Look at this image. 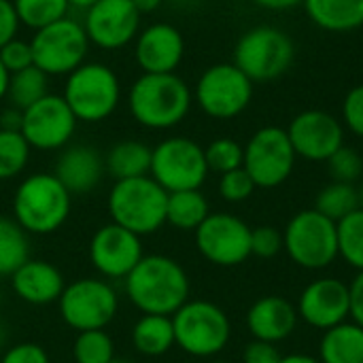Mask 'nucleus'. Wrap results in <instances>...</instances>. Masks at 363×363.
Wrapping results in <instances>:
<instances>
[{
    "mask_svg": "<svg viewBox=\"0 0 363 363\" xmlns=\"http://www.w3.org/2000/svg\"><path fill=\"white\" fill-rule=\"evenodd\" d=\"M128 300L143 315L172 317L189 300V277L168 255H145L123 279Z\"/></svg>",
    "mask_w": 363,
    "mask_h": 363,
    "instance_id": "nucleus-1",
    "label": "nucleus"
},
{
    "mask_svg": "<svg viewBox=\"0 0 363 363\" xmlns=\"http://www.w3.org/2000/svg\"><path fill=\"white\" fill-rule=\"evenodd\" d=\"M194 91L177 74L143 72L128 91V108L136 123L149 130H170L191 111Z\"/></svg>",
    "mask_w": 363,
    "mask_h": 363,
    "instance_id": "nucleus-2",
    "label": "nucleus"
},
{
    "mask_svg": "<svg viewBox=\"0 0 363 363\" xmlns=\"http://www.w3.org/2000/svg\"><path fill=\"white\" fill-rule=\"evenodd\" d=\"M72 196L51 172L26 177L13 196V219L32 236L57 232L70 217Z\"/></svg>",
    "mask_w": 363,
    "mask_h": 363,
    "instance_id": "nucleus-3",
    "label": "nucleus"
},
{
    "mask_svg": "<svg viewBox=\"0 0 363 363\" xmlns=\"http://www.w3.org/2000/svg\"><path fill=\"white\" fill-rule=\"evenodd\" d=\"M294 38L270 23H259L240 34L234 45V66H238L253 83H270L281 79L296 62Z\"/></svg>",
    "mask_w": 363,
    "mask_h": 363,
    "instance_id": "nucleus-4",
    "label": "nucleus"
},
{
    "mask_svg": "<svg viewBox=\"0 0 363 363\" xmlns=\"http://www.w3.org/2000/svg\"><path fill=\"white\" fill-rule=\"evenodd\" d=\"M168 191L147 177L115 181L108 191V215L113 223L134 232L136 236H149L166 223Z\"/></svg>",
    "mask_w": 363,
    "mask_h": 363,
    "instance_id": "nucleus-5",
    "label": "nucleus"
},
{
    "mask_svg": "<svg viewBox=\"0 0 363 363\" xmlns=\"http://www.w3.org/2000/svg\"><path fill=\"white\" fill-rule=\"evenodd\" d=\"M64 100L77 121L100 123L108 119L121 100V83L113 68L85 62L66 77Z\"/></svg>",
    "mask_w": 363,
    "mask_h": 363,
    "instance_id": "nucleus-6",
    "label": "nucleus"
},
{
    "mask_svg": "<svg viewBox=\"0 0 363 363\" xmlns=\"http://www.w3.org/2000/svg\"><path fill=\"white\" fill-rule=\"evenodd\" d=\"M174 342L191 357L219 355L232 336V323L223 308L206 300H187L174 315Z\"/></svg>",
    "mask_w": 363,
    "mask_h": 363,
    "instance_id": "nucleus-7",
    "label": "nucleus"
},
{
    "mask_svg": "<svg viewBox=\"0 0 363 363\" xmlns=\"http://www.w3.org/2000/svg\"><path fill=\"white\" fill-rule=\"evenodd\" d=\"M283 249L304 270H323L338 259L336 221L315 208L294 215L283 232Z\"/></svg>",
    "mask_w": 363,
    "mask_h": 363,
    "instance_id": "nucleus-8",
    "label": "nucleus"
},
{
    "mask_svg": "<svg viewBox=\"0 0 363 363\" xmlns=\"http://www.w3.org/2000/svg\"><path fill=\"white\" fill-rule=\"evenodd\" d=\"M30 45L34 66L47 77H68L85 64L89 51V38L83 23L68 15L36 30Z\"/></svg>",
    "mask_w": 363,
    "mask_h": 363,
    "instance_id": "nucleus-9",
    "label": "nucleus"
},
{
    "mask_svg": "<svg viewBox=\"0 0 363 363\" xmlns=\"http://www.w3.org/2000/svg\"><path fill=\"white\" fill-rule=\"evenodd\" d=\"M253 81L232 62L208 66L194 89V102L211 119L228 121L247 111L253 100Z\"/></svg>",
    "mask_w": 363,
    "mask_h": 363,
    "instance_id": "nucleus-10",
    "label": "nucleus"
},
{
    "mask_svg": "<svg viewBox=\"0 0 363 363\" xmlns=\"http://www.w3.org/2000/svg\"><path fill=\"white\" fill-rule=\"evenodd\" d=\"M119 298L113 285L104 279H79L64 287L57 311L62 321L79 332L104 330L117 315Z\"/></svg>",
    "mask_w": 363,
    "mask_h": 363,
    "instance_id": "nucleus-11",
    "label": "nucleus"
},
{
    "mask_svg": "<svg viewBox=\"0 0 363 363\" xmlns=\"http://www.w3.org/2000/svg\"><path fill=\"white\" fill-rule=\"evenodd\" d=\"M149 177L157 181L168 194L200 189L208 177L204 147L185 136L164 138L151 151Z\"/></svg>",
    "mask_w": 363,
    "mask_h": 363,
    "instance_id": "nucleus-12",
    "label": "nucleus"
},
{
    "mask_svg": "<svg viewBox=\"0 0 363 363\" xmlns=\"http://www.w3.org/2000/svg\"><path fill=\"white\" fill-rule=\"evenodd\" d=\"M296 151L285 128L264 125L245 145L242 168L253 179L255 187L274 189L283 185L296 168Z\"/></svg>",
    "mask_w": 363,
    "mask_h": 363,
    "instance_id": "nucleus-13",
    "label": "nucleus"
},
{
    "mask_svg": "<svg viewBox=\"0 0 363 363\" xmlns=\"http://www.w3.org/2000/svg\"><path fill=\"white\" fill-rule=\"evenodd\" d=\"M200 255L221 268H234L251 257V228L236 215L211 213L194 232Z\"/></svg>",
    "mask_w": 363,
    "mask_h": 363,
    "instance_id": "nucleus-14",
    "label": "nucleus"
},
{
    "mask_svg": "<svg viewBox=\"0 0 363 363\" xmlns=\"http://www.w3.org/2000/svg\"><path fill=\"white\" fill-rule=\"evenodd\" d=\"M77 117L66 104L64 96L47 94L43 100L34 102L21 111V134L28 145L36 151H57L64 149L77 130Z\"/></svg>",
    "mask_w": 363,
    "mask_h": 363,
    "instance_id": "nucleus-15",
    "label": "nucleus"
},
{
    "mask_svg": "<svg viewBox=\"0 0 363 363\" xmlns=\"http://www.w3.org/2000/svg\"><path fill=\"white\" fill-rule=\"evenodd\" d=\"M285 130L296 155L306 162H328L345 145L342 121L321 108L298 113Z\"/></svg>",
    "mask_w": 363,
    "mask_h": 363,
    "instance_id": "nucleus-16",
    "label": "nucleus"
},
{
    "mask_svg": "<svg viewBox=\"0 0 363 363\" xmlns=\"http://www.w3.org/2000/svg\"><path fill=\"white\" fill-rule=\"evenodd\" d=\"M143 257L140 236L113 221L100 225L89 240V262L108 281H123Z\"/></svg>",
    "mask_w": 363,
    "mask_h": 363,
    "instance_id": "nucleus-17",
    "label": "nucleus"
},
{
    "mask_svg": "<svg viewBox=\"0 0 363 363\" xmlns=\"http://www.w3.org/2000/svg\"><path fill=\"white\" fill-rule=\"evenodd\" d=\"M83 28L89 45L115 51L136 40L140 32V11L132 0H98L85 11Z\"/></svg>",
    "mask_w": 363,
    "mask_h": 363,
    "instance_id": "nucleus-18",
    "label": "nucleus"
},
{
    "mask_svg": "<svg viewBox=\"0 0 363 363\" xmlns=\"http://www.w3.org/2000/svg\"><path fill=\"white\" fill-rule=\"evenodd\" d=\"M298 317L315 330H332L351 317V291L340 279H317L300 296Z\"/></svg>",
    "mask_w": 363,
    "mask_h": 363,
    "instance_id": "nucleus-19",
    "label": "nucleus"
},
{
    "mask_svg": "<svg viewBox=\"0 0 363 363\" xmlns=\"http://www.w3.org/2000/svg\"><path fill=\"white\" fill-rule=\"evenodd\" d=\"M185 55V38L172 23L157 21L138 32L134 45V57L147 74L177 72Z\"/></svg>",
    "mask_w": 363,
    "mask_h": 363,
    "instance_id": "nucleus-20",
    "label": "nucleus"
},
{
    "mask_svg": "<svg viewBox=\"0 0 363 363\" xmlns=\"http://www.w3.org/2000/svg\"><path fill=\"white\" fill-rule=\"evenodd\" d=\"M104 157L89 145L64 147L55 162V177L70 191V196H83L94 191L104 177Z\"/></svg>",
    "mask_w": 363,
    "mask_h": 363,
    "instance_id": "nucleus-21",
    "label": "nucleus"
},
{
    "mask_svg": "<svg viewBox=\"0 0 363 363\" xmlns=\"http://www.w3.org/2000/svg\"><path fill=\"white\" fill-rule=\"evenodd\" d=\"M15 296L32 306H47L60 300L66 283L62 272L45 259H28L11 277Z\"/></svg>",
    "mask_w": 363,
    "mask_h": 363,
    "instance_id": "nucleus-22",
    "label": "nucleus"
},
{
    "mask_svg": "<svg viewBox=\"0 0 363 363\" xmlns=\"http://www.w3.org/2000/svg\"><path fill=\"white\" fill-rule=\"evenodd\" d=\"M296 325L298 308L281 296H264L247 313V328L255 340L279 345L294 334Z\"/></svg>",
    "mask_w": 363,
    "mask_h": 363,
    "instance_id": "nucleus-23",
    "label": "nucleus"
},
{
    "mask_svg": "<svg viewBox=\"0 0 363 363\" xmlns=\"http://www.w3.org/2000/svg\"><path fill=\"white\" fill-rule=\"evenodd\" d=\"M306 17L325 32L349 34L363 26V0H304Z\"/></svg>",
    "mask_w": 363,
    "mask_h": 363,
    "instance_id": "nucleus-24",
    "label": "nucleus"
},
{
    "mask_svg": "<svg viewBox=\"0 0 363 363\" xmlns=\"http://www.w3.org/2000/svg\"><path fill=\"white\" fill-rule=\"evenodd\" d=\"M151 151L153 149L140 140H119L108 149L104 170L115 181L147 177L151 172Z\"/></svg>",
    "mask_w": 363,
    "mask_h": 363,
    "instance_id": "nucleus-25",
    "label": "nucleus"
},
{
    "mask_svg": "<svg viewBox=\"0 0 363 363\" xmlns=\"http://www.w3.org/2000/svg\"><path fill=\"white\" fill-rule=\"evenodd\" d=\"M321 363H363V328L345 321L328 330L319 345Z\"/></svg>",
    "mask_w": 363,
    "mask_h": 363,
    "instance_id": "nucleus-26",
    "label": "nucleus"
},
{
    "mask_svg": "<svg viewBox=\"0 0 363 363\" xmlns=\"http://www.w3.org/2000/svg\"><path fill=\"white\" fill-rule=\"evenodd\" d=\"M132 345L145 357L166 355L172 347H177L172 317L143 315L132 328Z\"/></svg>",
    "mask_w": 363,
    "mask_h": 363,
    "instance_id": "nucleus-27",
    "label": "nucleus"
},
{
    "mask_svg": "<svg viewBox=\"0 0 363 363\" xmlns=\"http://www.w3.org/2000/svg\"><path fill=\"white\" fill-rule=\"evenodd\" d=\"M208 215H211V206L200 189L168 194L166 223H170L172 228L181 232H196Z\"/></svg>",
    "mask_w": 363,
    "mask_h": 363,
    "instance_id": "nucleus-28",
    "label": "nucleus"
},
{
    "mask_svg": "<svg viewBox=\"0 0 363 363\" xmlns=\"http://www.w3.org/2000/svg\"><path fill=\"white\" fill-rule=\"evenodd\" d=\"M28 259L30 234L13 217H0V277H11Z\"/></svg>",
    "mask_w": 363,
    "mask_h": 363,
    "instance_id": "nucleus-29",
    "label": "nucleus"
},
{
    "mask_svg": "<svg viewBox=\"0 0 363 363\" xmlns=\"http://www.w3.org/2000/svg\"><path fill=\"white\" fill-rule=\"evenodd\" d=\"M47 79L49 77L36 66H30V68H26L21 72L11 74L9 91H6V98L11 100V106H15L19 111H26L34 102L43 100L49 94Z\"/></svg>",
    "mask_w": 363,
    "mask_h": 363,
    "instance_id": "nucleus-30",
    "label": "nucleus"
},
{
    "mask_svg": "<svg viewBox=\"0 0 363 363\" xmlns=\"http://www.w3.org/2000/svg\"><path fill=\"white\" fill-rule=\"evenodd\" d=\"M362 208L359 204V189L351 183H336L332 181L330 185H325L315 202V211H319L321 215H325L332 221H340L347 215H351L353 211Z\"/></svg>",
    "mask_w": 363,
    "mask_h": 363,
    "instance_id": "nucleus-31",
    "label": "nucleus"
},
{
    "mask_svg": "<svg viewBox=\"0 0 363 363\" xmlns=\"http://www.w3.org/2000/svg\"><path fill=\"white\" fill-rule=\"evenodd\" d=\"M338 257H342L357 272L363 270V208L353 211L336 223Z\"/></svg>",
    "mask_w": 363,
    "mask_h": 363,
    "instance_id": "nucleus-32",
    "label": "nucleus"
},
{
    "mask_svg": "<svg viewBox=\"0 0 363 363\" xmlns=\"http://www.w3.org/2000/svg\"><path fill=\"white\" fill-rule=\"evenodd\" d=\"M19 23L30 30H40L68 15V0H13Z\"/></svg>",
    "mask_w": 363,
    "mask_h": 363,
    "instance_id": "nucleus-33",
    "label": "nucleus"
},
{
    "mask_svg": "<svg viewBox=\"0 0 363 363\" xmlns=\"http://www.w3.org/2000/svg\"><path fill=\"white\" fill-rule=\"evenodd\" d=\"M30 151L21 132L0 130V181H11L26 170Z\"/></svg>",
    "mask_w": 363,
    "mask_h": 363,
    "instance_id": "nucleus-34",
    "label": "nucleus"
},
{
    "mask_svg": "<svg viewBox=\"0 0 363 363\" xmlns=\"http://www.w3.org/2000/svg\"><path fill=\"white\" fill-rule=\"evenodd\" d=\"M74 363H108L115 359L113 338L104 330L79 332L72 345Z\"/></svg>",
    "mask_w": 363,
    "mask_h": 363,
    "instance_id": "nucleus-35",
    "label": "nucleus"
},
{
    "mask_svg": "<svg viewBox=\"0 0 363 363\" xmlns=\"http://www.w3.org/2000/svg\"><path fill=\"white\" fill-rule=\"evenodd\" d=\"M208 172L225 174L230 170L242 168L245 164V147L234 138H215L204 149Z\"/></svg>",
    "mask_w": 363,
    "mask_h": 363,
    "instance_id": "nucleus-36",
    "label": "nucleus"
},
{
    "mask_svg": "<svg viewBox=\"0 0 363 363\" xmlns=\"http://www.w3.org/2000/svg\"><path fill=\"white\" fill-rule=\"evenodd\" d=\"M325 164H328V172H330L332 181H336V183L355 185V181L363 174L362 153L347 145H342Z\"/></svg>",
    "mask_w": 363,
    "mask_h": 363,
    "instance_id": "nucleus-37",
    "label": "nucleus"
},
{
    "mask_svg": "<svg viewBox=\"0 0 363 363\" xmlns=\"http://www.w3.org/2000/svg\"><path fill=\"white\" fill-rule=\"evenodd\" d=\"M255 189L257 187H255L253 179L249 177V172L245 168L230 170V172L221 174V179H219V196L225 202H232V204L249 200Z\"/></svg>",
    "mask_w": 363,
    "mask_h": 363,
    "instance_id": "nucleus-38",
    "label": "nucleus"
},
{
    "mask_svg": "<svg viewBox=\"0 0 363 363\" xmlns=\"http://www.w3.org/2000/svg\"><path fill=\"white\" fill-rule=\"evenodd\" d=\"M340 121L345 125V130H349L353 136L363 138V83L351 87L342 100V108H340Z\"/></svg>",
    "mask_w": 363,
    "mask_h": 363,
    "instance_id": "nucleus-39",
    "label": "nucleus"
},
{
    "mask_svg": "<svg viewBox=\"0 0 363 363\" xmlns=\"http://www.w3.org/2000/svg\"><path fill=\"white\" fill-rule=\"evenodd\" d=\"M283 251V234L274 225H259L251 230V255L272 259Z\"/></svg>",
    "mask_w": 363,
    "mask_h": 363,
    "instance_id": "nucleus-40",
    "label": "nucleus"
},
{
    "mask_svg": "<svg viewBox=\"0 0 363 363\" xmlns=\"http://www.w3.org/2000/svg\"><path fill=\"white\" fill-rule=\"evenodd\" d=\"M0 62L4 64V68L15 74L21 72L30 66H34V55H32V45L30 40H21V38H11L6 45L0 47Z\"/></svg>",
    "mask_w": 363,
    "mask_h": 363,
    "instance_id": "nucleus-41",
    "label": "nucleus"
},
{
    "mask_svg": "<svg viewBox=\"0 0 363 363\" xmlns=\"http://www.w3.org/2000/svg\"><path fill=\"white\" fill-rule=\"evenodd\" d=\"M0 363H51L47 351L36 342H19L2 351Z\"/></svg>",
    "mask_w": 363,
    "mask_h": 363,
    "instance_id": "nucleus-42",
    "label": "nucleus"
},
{
    "mask_svg": "<svg viewBox=\"0 0 363 363\" xmlns=\"http://www.w3.org/2000/svg\"><path fill=\"white\" fill-rule=\"evenodd\" d=\"M281 357L283 355L279 353L277 345L255 340V338L242 351V363H279Z\"/></svg>",
    "mask_w": 363,
    "mask_h": 363,
    "instance_id": "nucleus-43",
    "label": "nucleus"
},
{
    "mask_svg": "<svg viewBox=\"0 0 363 363\" xmlns=\"http://www.w3.org/2000/svg\"><path fill=\"white\" fill-rule=\"evenodd\" d=\"M19 19L13 6V0H0V47L17 36Z\"/></svg>",
    "mask_w": 363,
    "mask_h": 363,
    "instance_id": "nucleus-44",
    "label": "nucleus"
},
{
    "mask_svg": "<svg viewBox=\"0 0 363 363\" xmlns=\"http://www.w3.org/2000/svg\"><path fill=\"white\" fill-rule=\"evenodd\" d=\"M351 291V317L357 325L363 328V270L349 285Z\"/></svg>",
    "mask_w": 363,
    "mask_h": 363,
    "instance_id": "nucleus-45",
    "label": "nucleus"
},
{
    "mask_svg": "<svg viewBox=\"0 0 363 363\" xmlns=\"http://www.w3.org/2000/svg\"><path fill=\"white\" fill-rule=\"evenodd\" d=\"M0 130L19 132L21 130V111L15 108V106L2 111V115H0Z\"/></svg>",
    "mask_w": 363,
    "mask_h": 363,
    "instance_id": "nucleus-46",
    "label": "nucleus"
},
{
    "mask_svg": "<svg viewBox=\"0 0 363 363\" xmlns=\"http://www.w3.org/2000/svg\"><path fill=\"white\" fill-rule=\"evenodd\" d=\"M251 2L266 11H291L302 6L304 0H251Z\"/></svg>",
    "mask_w": 363,
    "mask_h": 363,
    "instance_id": "nucleus-47",
    "label": "nucleus"
},
{
    "mask_svg": "<svg viewBox=\"0 0 363 363\" xmlns=\"http://www.w3.org/2000/svg\"><path fill=\"white\" fill-rule=\"evenodd\" d=\"M279 363H321L317 357L313 355H304V353H294V355H285L281 357Z\"/></svg>",
    "mask_w": 363,
    "mask_h": 363,
    "instance_id": "nucleus-48",
    "label": "nucleus"
},
{
    "mask_svg": "<svg viewBox=\"0 0 363 363\" xmlns=\"http://www.w3.org/2000/svg\"><path fill=\"white\" fill-rule=\"evenodd\" d=\"M164 0H132V4L140 11V15L143 13H151V11H155V9H160V4H162Z\"/></svg>",
    "mask_w": 363,
    "mask_h": 363,
    "instance_id": "nucleus-49",
    "label": "nucleus"
},
{
    "mask_svg": "<svg viewBox=\"0 0 363 363\" xmlns=\"http://www.w3.org/2000/svg\"><path fill=\"white\" fill-rule=\"evenodd\" d=\"M9 79H11V72L4 68V64L0 62V100L6 98V91H9Z\"/></svg>",
    "mask_w": 363,
    "mask_h": 363,
    "instance_id": "nucleus-50",
    "label": "nucleus"
},
{
    "mask_svg": "<svg viewBox=\"0 0 363 363\" xmlns=\"http://www.w3.org/2000/svg\"><path fill=\"white\" fill-rule=\"evenodd\" d=\"M98 0H68V4L70 6H74V9H81V11H87L89 6H94Z\"/></svg>",
    "mask_w": 363,
    "mask_h": 363,
    "instance_id": "nucleus-51",
    "label": "nucleus"
},
{
    "mask_svg": "<svg viewBox=\"0 0 363 363\" xmlns=\"http://www.w3.org/2000/svg\"><path fill=\"white\" fill-rule=\"evenodd\" d=\"M6 342H9V332H6L4 323H0V351L6 347Z\"/></svg>",
    "mask_w": 363,
    "mask_h": 363,
    "instance_id": "nucleus-52",
    "label": "nucleus"
},
{
    "mask_svg": "<svg viewBox=\"0 0 363 363\" xmlns=\"http://www.w3.org/2000/svg\"><path fill=\"white\" fill-rule=\"evenodd\" d=\"M359 204H362V208H363V185L359 187Z\"/></svg>",
    "mask_w": 363,
    "mask_h": 363,
    "instance_id": "nucleus-53",
    "label": "nucleus"
},
{
    "mask_svg": "<svg viewBox=\"0 0 363 363\" xmlns=\"http://www.w3.org/2000/svg\"><path fill=\"white\" fill-rule=\"evenodd\" d=\"M108 363H130V362H125V359H113V362H108Z\"/></svg>",
    "mask_w": 363,
    "mask_h": 363,
    "instance_id": "nucleus-54",
    "label": "nucleus"
},
{
    "mask_svg": "<svg viewBox=\"0 0 363 363\" xmlns=\"http://www.w3.org/2000/svg\"><path fill=\"white\" fill-rule=\"evenodd\" d=\"M211 363H230V362H221V359H215V362H211Z\"/></svg>",
    "mask_w": 363,
    "mask_h": 363,
    "instance_id": "nucleus-55",
    "label": "nucleus"
}]
</instances>
